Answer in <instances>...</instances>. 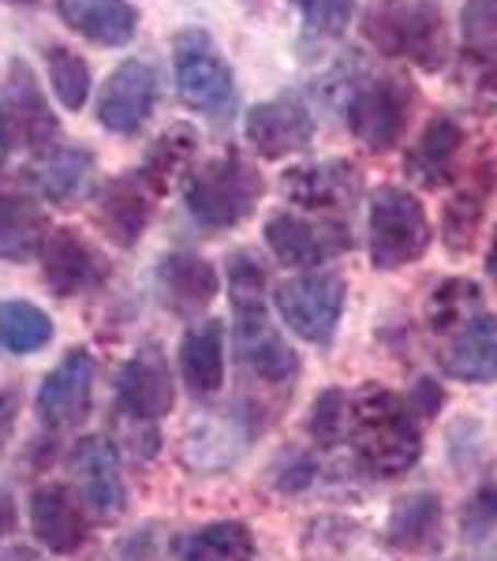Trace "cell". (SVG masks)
Segmentation results:
<instances>
[{
	"mask_svg": "<svg viewBox=\"0 0 497 561\" xmlns=\"http://www.w3.org/2000/svg\"><path fill=\"white\" fill-rule=\"evenodd\" d=\"M348 434L356 457L374 476H401L419 460L423 438L412 401L382 386H367L348 409Z\"/></svg>",
	"mask_w": 497,
	"mask_h": 561,
	"instance_id": "6da1fadb",
	"label": "cell"
},
{
	"mask_svg": "<svg viewBox=\"0 0 497 561\" xmlns=\"http://www.w3.org/2000/svg\"><path fill=\"white\" fill-rule=\"evenodd\" d=\"M363 38L385 57H408L427 71L449 60L446 12L434 0H374L363 15Z\"/></svg>",
	"mask_w": 497,
	"mask_h": 561,
	"instance_id": "7a4b0ae2",
	"label": "cell"
},
{
	"mask_svg": "<svg viewBox=\"0 0 497 561\" xmlns=\"http://www.w3.org/2000/svg\"><path fill=\"white\" fill-rule=\"evenodd\" d=\"M258 198H262V176L240 153L210 158L206 165H198L187 176L184 187V203L192 217L203 229H217V232L236 229L240 221H247L255 214Z\"/></svg>",
	"mask_w": 497,
	"mask_h": 561,
	"instance_id": "3957f363",
	"label": "cell"
},
{
	"mask_svg": "<svg viewBox=\"0 0 497 561\" xmlns=\"http://www.w3.org/2000/svg\"><path fill=\"white\" fill-rule=\"evenodd\" d=\"M430 243L423 203L404 187H378L370 198V262L378 270H401Z\"/></svg>",
	"mask_w": 497,
	"mask_h": 561,
	"instance_id": "277c9868",
	"label": "cell"
},
{
	"mask_svg": "<svg viewBox=\"0 0 497 561\" xmlns=\"http://www.w3.org/2000/svg\"><path fill=\"white\" fill-rule=\"evenodd\" d=\"M415 105V87L401 76L370 79L351 90L348 128L367 150H393L408 131V116Z\"/></svg>",
	"mask_w": 497,
	"mask_h": 561,
	"instance_id": "5b68a950",
	"label": "cell"
},
{
	"mask_svg": "<svg viewBox=\"0 0 497 561\" xmlns=\"http://www.w3.org/2000/svg\"><path fill=\"white\" fill-rule=\"evenodd\" d=\"M277 311L296 330V337L311 341V345H330L340 311H345V277L333 270L288 277L277 288Z\"/></svg>",
	"mask_w": 497,
	"mask_h": 561,
	"instance_id": "8992f818",
	"label": "cell"
},
{
	"mask_svg": "<svg viewBox=\"0 0 497 561\" xmlns=\"http://www.w3.org/2000/svg\"><path fill=\"white\" fill-rule=\"evenodd\" d=\"M176 90L187 105L198 113H210L221 121L224 113L236 102V83L232 71L221 57L213 53L210 38L203 31H184L176 38Z\"/></svg>",
	"mask_w": 497,
	"mask_h": 561,
	"instance_id": "52a82bcc",
	"label": "cell"
},
{
	"mask_svg": "<svg viewBox=\"0 0 497 561\" xmlns=\"http://www.w3.org/2000/svg\"><path fill=\"white\" fill-rule=\"evenodd\" d=\"M247 142L262 158H288V153L311 147L314 139V116L296 94H281L274 102H262L247 113Z\"/></svg>",
	"mask_w": 497,
	"mask_h": 561,
	"instance_id": "ba28073f",
	"label": "cell"
},
{
	"mask_svg": "<svg viewBox=\"0 0 497 561\" xmlns=\"http://www.w3.org/2000/svg\"><path fill=\"white\" fill-rule=\"evenodd\" d=\"M173 397H176L173 370H169L165 352L153 345L135 352L128 364L120 367V375H116V401H120L124 412L142 423L161 420V415L173 409Z\"/></svg>",
	"mask_w": 497,
	"mask_h": 561,
	"instance_id": "9c48e42d",
	"label": "cell"
},
{
	"mask_svg": "<svg viewBox=\"0 0 497 561\" xmlns=\"http://www.w3.org/2000/svg\"><path fill=\"white\" fill-rule=\"evenodd\" d=\"M266 243L288 266H314L348 248V229L337 221H311V217L281 210L266 221Z\"/></svg>",
	"mask_w": 497,
	"mask_h": 561,
	"instance_id": "30bf717a",
	"label": "cell"
},
{
	"mask_svg": "<svg viewBox=\"0 0 497 561\" xmlns=\"http://www.w3.org/2000/svg\"><path fill=\"white\" fill-rule=\"evenodd\" d=\"M153 98H158V76H153V68L142 65V60H124L102 87L97 121H102V128L116 135H135L147 124Z\"/></svg>",
	"mask_w": 497,
	"mask_h": 561,
	"instance_id": "8fae6325",
	"label": "cell"
},
{
	"mask_svg": "<svg viewBox=\"0 0 497 561\" xmlns=\"http://www.w3.org/2000/svg\"><path fill=\"white\" fill-rule=\"evenodd\" d=\"M4 121L8 131L23 142L26 150L45 153L57 147L60 124L49 113V102L42 98L38 83H34V71L23 60H12L8 68V83H4Z\"/></svg>",
	"mask_w": 497,
	"mask_h": 561,
	"instance_id": "7c38bea8",
	"label": "cell"
},
{
	"mask_svg": "<svg viewBox=\"0 0 497 561\" xmlns=\"http://www.w3.org/2000/svg\"><path fill=\"white\" fill-rule=\"evenodd\" d=\"M45 280L57 296H79L97 288L108 274L102 251L76 229H53L42 248Z\"/></svg>",
	"mask_w": 497,
	"mask_h": 561,
	"instance_id": "4fadbf2b",
	"label": "cell"
},
{
	"mask_svg": "<svg viewBox=\"0 0 497 561\" xmlns=\"http://www.w3.org/2000/svg\"><path fill=\"white\" fill-rule=\"evenodd\" d=\"M90 389H94V359L86 348H71L38 389V415L57 431L76 427L86 420Z\"/></svg>",
	"mask_w": 497,
	"mask_h": 561,
	"instance_id": "5bb4252c",
	"label": "cell"
},
{
	"mask_svg": "<svg viewBox=\"0 0 497 561\" xmlns=\"http://www.w3.org/2000/svg\"><path fill=\"white\" fill-rule=\"evenodd\" d=\"M71 472H76L79 494L94 513L113 517L124 510V476H120V457L116 446L102 434H90L71 449Z\"/></svg>",
	"mask_w": 497,
	"mask_h": 561,
	"instance_id": "9a60e30c",
	"label": "cell"
},
{
	"mask_svg": "<svg viewBox=\"0 0 497 561\" xmlns=\"http://www.w3.org/2000/svg\"><path fill=\"white\" fill-rule=\"evenodd\" d=\"M281 192L288 203L303 210H345L363 192V180L351 161H319V165H300L285 173Z\"/></svg>",
	"mask_w": 497,
	"mask_h": 561,
	"instance_id": "2e32d148",
	"label": "cell"
},
{
	"mask_svg": "<svg viewBox=\"0 0 497 561\" xmlns=\"http://www.w3.org/2000/svg\"><path fill=\"white\" fill-rule=\"evenodd\" d=\"M31 528L45 550L53 554H76L86 542V517L79 502L65 486L45 483L31 494Z\"/></svg>",
	"mask_w": 497,
	"mask_h": 561,
	"instance_id": "e0dca14e",
	"label": "cell"
},
{
	"mask_svg": "<svg viewBox=\"0 0 497 561\" xmlns=\"http://www.w3.org/2000/svg\"><path fill=\"white\" fill-rule=\"evenodd\" d=\"M153 195L158 192L142 176H124L105 184V192L97 195V225L105 229V237L120 248H135L153 214Z\"/></svg>",
	"mask_w": 497,
	"mask_h": 561,
	"instance_id": "ac0fdd59",
	"label": "cell"
},
{
	"mask_svg": "<svg viewBox=\"0 0 497 561\" xmlns=\"http://www.w3.org/2000/svg\"><path fill=\"white\" fill-rule=\"evenodd\" d=\"M49 217L31 195L0 187V259L26 262L49 240Z\"/></svg>",
	"mask_w": 497,
	"mask_h": 561,
	"instance_id": "d6986e66",
	"label": "cell"
},
{
	"mask_svg": "<svg viewBox=\"0 0 497 561\" xmlns=\"http://www.w3.org/2000/svg\"><path fill=\"white\" fill-rule=\"evenodd\" d=\"M446 375L460 382H497V314H478L441 352Z\"/></svg>",
	"mask_w": 497,
	"mask_h": 561,
	"instance_id": "ffe728a7",
	"label": "cell"
},
{
	"mask_svg": "<svg viewBox=\"0 0 497 561\" xmlns=\"http://www.w3.org/2000/svg\"><path fill=\"white\" fill-rule=\"evenodd\" d=\"M236 352L243 364L255 370L258 378H266V382H288L300 370V356L285 345L281 333L262 319V314H240Z\"/></svg>",
	"mask_w": 497,
	"mask_h": 561,
	"instance_id": "44dd1931",
	"label": "cell"
},
{
	"mask_svg": "<svg viewBox=\"0 0 497 561\" xmlns=\"http://www.w3.org/2000/svg\"><path fill=\"white\" fill-rule=\"evenodd\" d=\"M57 12L71 31L97 45H128L139 26L128 0H57Z\"/></svg>",
	"mask_w": 497,
	"mask_h": 561,
	"instance_id": "7402d4cb",
	"label": "cell"
},
{
	"mask_svg": "<svg viewBox=\"0 0 497 561\" xmlns=\"http://www.w3.org/2000/svg\"><path fill=\"white\" fill-rule=\"evenodd\" d=\"M180 375L192 393L210 397L224 382V341H221V322L206 319L195 322L187 330L184 345H180Z\"/></svg>",
	"mask_w": 497,
	"mask_h": 561,
	"instance_id": "603a6c76",
	"label": "cell"
},
{
	"mask_svg": "<svg viewBox=\"0 0 497 561\" xmlns=\"http://www.w3.org/2000/svg\"><path fill=\"white\" fill-rule=\"evenodd\" d=\"M460 142H464V131H460V124L453 116H446V113L434 116L408 153V176L427 187H441L453 176Z\"/></svg>",
	"mask_w": 497,
	"mask_h": 561,
	"instance_id": "cb8c5ba5",
	"label": "cell"
},
{
	"mask_svg": "<svg viewBox=\"0 0 497 561\" xmlns=\"http://www.w3.org/2000/svg\"><path fill=\"white\" fill-rule=\"evenodd\" d=\"M180 561H255V536L240 520H217L173 539Z\"/></svg>",
	"mask_w": 497,
	"mask_h": 561,
	"instance_id": "d4e9b609",
	"label": "cell"
},
{
	"mask_svg": "<svg viewBox=\"0 0 497 561\" xmlns=\"http://www.w3.org/2000/svg\"><path fill=\"white\" fill-rule=\"evenodd\" d=\"M158 288L173 311L195 314L213 300L217 274L210 262H203L198 255H169L158 270Z\"/></svg>",
	"mask_w": 497,
	"mask_h": 561,
	"instance_id": "484cf974",
	"label": "cell"
},
{
	"mask_svg": "<svg viewBox=\"0 0 497 561\" xmlns=\"http://www.w3.org/2000/svg\"><path fill=\"white\" fill-rule=\"evenodd\" d=\"M195 150H198V131L192 128V124H176V128L161 131L158 139L150 142L139 176L147 180L158 195L169 192V184H173V180L192 165Z\"/></svg>",
	"mask_w": 497,
	"mask_h": 561,
	"instance_id": "4316f807",
	"label": "cell"
},
{
	"mask_svg": "<svg viewBox=\"0 0 497 561\" xmlns=\"http://www.w3.org/2000/svg\"><path fill=\"white\" fill-rule=\"evenodd\" d=\"M53 337V322L42 307L26 304V300H0V345L8 352H38L49 345Z\"/></svg>",
	"mask_w": 497,
	"mask_h": 561,
	"instance_id": "83f0119b",
	"label": "cell"
},
{
	"mask_svg": "<svg viewBox=\"0 0 497 561\" xmlns=\"http://www.w3.org/2000/svg\"><path fill=\"white\" fill-rule=\"evenodd\" d=\"M438 524H441V505L434 494H415V497H404L401 505L393 510V520H390V542L404 550H419L434 542L438 536Z\"/></svg>",
	"mask_w": 497,
	"mask_h": 561,
	"instance_id": "f1b7e54d",
	"label": "cell"
},
{
	"mask_svg": "<svg viewBox=\"0 0 497 561\" xmlns=\"http://www.w3.org/2000/svg\"><path fill=\"white\" fill-rule=\"evenodd\" d=\"M90 169V153L76 147H57L38 161V187L53 203H68L79 195Z\"/></svg>",
	"mask_w": 497,
	"mask_h": 561,
	"instance_id": "f546056e",
	"label": "cell"
},
{
	"mask_svg": "<svg viewBox=\"0 0 497 561\" xmlns=\"http://www.w3.org/2000/svg\"><path fill=\"white\" fill-rule=\"evenodd\" d=\"M478 304H483V293H478L475 280H441L438 288H434L430 304H427V319L434 330H453L460 322H472L478 319Z\"/></svg>",
	"mask_w": 497,
	"mask_h": 561,
	"instance_id": "4dcf8cb0",
	"label": "cell"
},
{
	"mask_svg": "<svg viewBox=\"0 0 497 561\" xmlns=\"http://www.w3.org/2000/svg\"><path fill=\"white\" fill-rule=\"evenodd\" d=\"M45 65H49V79H53V90L57 98L65 102L68 108H83L86 105V94H90V65L79 53L65 49V45H53L45 53Z\"/></svg>",
	"mask_w": 497,
	"mask_h": 561,
	"instance_id": "1f68e13d",
	"label": "cell"
},
{
	"mask_svg": "<svg viewBox=\"0 0 497 561\" xmlns=\"http://www.w3.org/2000/svg\"><path fill=\"white\" fill-rule=\"evenodd\" d=\"M460 34L475 57H497V0H467L460 12Z\"/></svg>",
	"mask_w": 497,
	"mask_h": 561,
	"instance_id": "d6a6232c",
	"label": "cell"
},
{
	"mask_svg": "<svg viewBox=\"0 0 497 561\" xmlns=\"http://www.w3.org/2000/svg\"><path fill=\"white\" fill-rule=\"evenodd\" d=\"M229 288H232V307L240 314H262V307H266V270L251 255L232 259Z\"/></svg>",
	"mask_w": 497,
	"mask_h": 561,
	"instance_id": "836d02e7",
	"label": "cell"
},
{
	"mask_svg": "<svg viewBox=\"0 0 497 561\" xmlns=\"http://www.w3.org/2000/svg\"><path fill=\"white\" fill-rule=\"evenodd\" d=\"M483 221V195L478 192H460L453 203L446 206V243L453 251L472 248L475 229Z\"/></svg>",
	"mask_w": 497,
	"mask_h": 561,
	"instance_id": "e575fe53",
	"label": "cell"
},
{
	"mask_svg": "<svg viewBox=\"0 0 497 561\" xmlns=\"http://www.w3.org/2000/svg\"><path fill=\"white\" fill-rule=\"evenodd\" d=\"M292 4H300L307 26L314 34H325V38L345 34V26L356 15V0H292Z\"/></svg>",
	"mask_w": 497,
	"mask_h": 561,
	"instance_id": "d590c367",
	"label": "cell"
},
{
	"mask_svg": "<svg viewBox=\"0 0 497 561\" xmlns=\"http://www.w3.org/2000/svg\"><path fill=\"white\" fill-rule=\"evenodd\" d=\"M348 431V409H345V393L340 389H330V393L319 397L314 404V420H311V434L325 446L340 442V434Z\"/></svg>",
	"mask_w": 497,
	"mask_h": 561,
	"instance_id": "8d00e7d4",
	"label": "cell"
},
{
	"mask_svg": "<svg viewBox=\"0 0 497 561\" xmlns=\"http://www.w3.org/2000/svg\"><path fill=\"white\" fill-rule=\"evenodd\" d=\"M12 420H15V401L8 393H0V438L12 431Z\"/></svg>",
	"mask_w": 497,
	"mask_h": 561,
	"instance_id": "74e56055",
	"label": "cell"
},
{
	"mask_svg": "<svg viewBox=\"0 0 497 561\" xmlns=\"http://www.w3.org/2000/svg\"><path fill=\"white\" fill-rule=\"evenodd\" d=\"M8 142H12V131H8V121H4V108H0V161L8 158Z\"/></svg>",
	"mask_w": 497,
	"mask_h": 561,
	"instance_id": "f35d334b",
	"label": "cell"
},
{
	"mask_svg": "<svg viewBox=\"0 0 497 561\" xmlns=\"http://www.w3.org/2000/svg\"><path fill=\"white\" fill-rule=\"evenodd\" d=\"M486 274H490L494 288H497V237H494V248H490V255H486Z\"/></svg>",
	"mask_w": 497,
	"mask_h": 561,
	"instance_id": "ab89813d",
	"label": "cell"
},
{
	"mask_svg": "<svg viewBox=\"0 0 497 561\" xmlns=\"http://www.w3.org/2000/svg\"><path fill=\"white\" fill-rule=\"evenodd\" d=\"M8 4H34V0H8Z\"/></svg>",
	"mask_w": 497,
	"mask_h": 561,
	"instance_id": "60d3db41",
	"label": "cell"
},
{
	"mask_svg": "<svg viewBox=\"0 0 497 561\" xmlns=\"http://www.w3.org/2000/svg\"><path fill=\"white\" fill-rule=\"evenodd\" d=\"M247 4H258V0H247Z\"/></svg>",
	"mask_w": 497,
	"mask_h": 561,
	"instance_id": "b9f144b4",
	"label": "cell"
}]
</instances>
